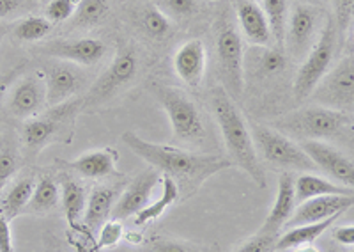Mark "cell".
Masks as SVG:
<instances>
[{
  "instance_id": "obj_1",
  "label": "cell",
  "mask_w": 354,
  "mask_h": 252,
  "mask_svg": "<svg viewBox=\"0 0 354 252\" xmlns=\"http://www.w3.org/2000/svg\"><path fill=\"white\" fill-rule=\"evenodd\" d=\"M122 143L158 172L169 176L179 188V197L186 199L205 179L232 167V162L220 155H198L169 144L144 141L133 132L122 134Z\"/></svg>"
},
{
  "instance_id": "obj_2",
  "label": "cell",
  "mask_w": 354,
  "mask_h": 252,
  "mask_svg": "<svg viewBox=\"0 0 354 252\" xmlns=\"http://www.w3.org/2000/svg\"><path fill=\"white\" fill-rule=\"evenodd\" d=\"M211 110H213L218 126H220L221 137H223L232 165L241 167L243 171L254 179L259 188L268 187L264 169H262L261 160H259L257 151H255L248 123L243 118L241 110L238 109L236 102L225 93L223 87H216L211 93Z\"/></svg>"
},
{
  "instance_id": "obj_3",
  "label": "cell",
  "mask_w": 354,
  "mask_h": 252,
  "mask_svg": "<svg viewBox=\"0 0 354 252\" xmlns=\"http://www.w3.org/2000/svg\"><path fill=\"white\" fill-rule=\"evenodd\" d=\"M274 125L301 141H326L342 135L347 128H351L353 121L347 112L314 105L290 112L286 118L278 119Z\"/></svg>"
},
{
  "instance_id": "obj_4",
  "label": "cell",
  "mask_w": 354,
  "mask_h": 252,
  "mask_svg": "<svg viewBox=\"0 0 354 252\" xmlns=\"http://www.w3.org/2000/svg\"><path fill=\"white\" fill-rule=\"evenodd\" d=\"M153 93L169 116L170 126L177 138L192 143V141H201L204 137L205 130L201 112L185 91L154 82Z\"/></svg>"
},
{
  "instance_id": "obj_5",
  "label": "cell",
  "mask_w": 354,
  "mask_h": 252,
  "mask_svg": "<svg viewBox=\"0 0 354 252\" xmlns=\"http://www.w3.org/2000/svg\"><path fill=\"white\" fill-rule=\"evenodd\" d=\"M252 138H254L257 155H261L266 162L282 167V169H290V171H317V167L306 156L301 146L294 143L292 138L287 137V135L280 134L278 130H273V128H268V126L262 125H255Z\"/></svg>"
},
{
  "instance_id": "obj_6",
  "label": "cell",
  "mask_w": 354,
  "mask_h": 252,
  "mask_svg": "<svg viewBox=\"0 0 354 252\" xmlns=\"http://www.w3.org/2000/svg\"><path fill=\"white\" fill-rule=\"evenodd\" d=\"M335 43H337V29H335L333 17H328L321 37L314 45V48L310 50L308 57L298 69V75L294 80V96L298 102L314 93L319 82L330 71L335 55Z\"/></svg>"
},
{
  "instance_id": "obj_7",
  "label": "cell",
  "mask_w": 354,
  "mask_h": 252,
  "mask_svg": "<svg viewBox=\"0 0 354 252\" xmlns=\"http://www.w3.org/2000/svg\"><path fill=\"white\" fill-rule=\"evenodd\" d=\"M218 75L230 98L241 96L245 89V50L239 33L232 25H223L216 37Z\"/></svg>"
},
{
  "instance_id": "obj_8",
  "label": "cell",
  "mask_w": 354,
  "mask_h": 252,
  "mask_svg": "<svg viewBox=\"0 0 354 252\" xmlns=\"http://www.w3.org/2000/svg\"><path fill=\"white\" fill-rule=\"evenodd\" d=\"M319 105L330 107L340 112L353 110L354 98V59L347 55L330 69L314 89ZM312 93V94H314Z\"/></svg>"
},
{
  "instance_id": "obj_9",
  "label": "cell",
  "mask_w": 354,
  "mask_h": 252,
  "mask_svg": "<svg viewBox=\"0 0 354 252\" xmlns=\"http://www.w3.org/2000/svg\"><path fill=\"white\" fill-rule=\"evenodd\" d=\"M138 71V55L131 46H124L117 52L112 64L109 66L105 73L97 78L94 87L88 93V102L100 103L109 100L110 96L126 87L133 78L137 77Z\"/></svg>"
},
{
  "instance_id": "obj_10",
  "label": "cell",
  "mask_w": 354,
  "mask_h": 252,
  "mask_svg": "<svg viewBox=\"0 0 354 252\" xmlns=\"http://www.w3.org/2000/svg\"><path fill=\"white\" fill-rule=\"evenodd\" d=\"M299 146L317 169L344 187H354V163L342 151L324 141H303Z\"/></svg>"
},
{
  "instance_id": "obj_11",
  "label": "cell",
  "mask_w": 354,
  "mask_h": 252,
  "mask_svg": "<svg viewBox=\"0 0 354 252\" xmlns=\"http://www.w3.org/2000/svg\"><path fill=\"white\" fill-rule=\"evenodd\" d=\"M354 204V195H322V197H312L298 208H294V213L287 224L286 229L296 228V226H305V224H314L326 220L333 215H342L346 210H349Z\"/></svg>"
},
{
  "instance_id": "obj_12",
  "label": "cell",
  "mask_w": 354,
  "mask_h": 252,
  "mask_svg": "<svg viewBox=\"0 0 354 252\" xmlns=\"http://www.w3.org/2000/svg\"><path fill=\"white\" fill-rule=\"evenodd\" d=\"M160 178L161 176L156 169H149V171L138 174L122 192L121 199L117 201V204H113L112 215L115 219H128V217H135L138 212H142L149 203L153 188L156 187Z\"/></svg>"
},
{
  "instance_id": "obj_13",
  "label": "cell",
  "mask_w": 354,
  "mask_h": 252,
  "mask_svg": "<svg viewBox=\"0 0 354 252\" xmlns=\"http://www.w3.org/2000/svg\"><path fill=\"white\" fill-rule=\"evenodd\" d=\"M207 52L201 39H188L174 55V71L186 86L198 87L204 80Z\"/></svg>"
},
{
  "instance_id": "obj_14",
  "label": "cell",
  "mask_w": 354,
  "mask_h": 252,
  "mask_svg": "<svg viewBox=\"0 0 354 252\" xmlns=\"http://www.w3.org/2000/svg\"><path fill=\"white\" fill-rule=\"evenodd\" d=\"M106 48L96 37H82L73 41H55L48 46V53L61 61L80 66H94L105 55Z\"/></svg>"
},
{
  "instance_id": "obj_15",
  "label": "cell",
  "mask_w": 354,
  "mask_h": 252,
  "mask_svg": "<svg viewBox=\"0 0 354 252\" xmlns=\"http://www.w3.org/2000/svg\"><path fill=\"white\" fill-rule=\"evenodd\" d=\"M46 102V84L39 77H25L12 89L9 109L17 118H30L37 114Z\"/></svg>"
},
{
  "instance_id": "obj_16",
  "label": "cell",
  "mask_w": 354,
  "mask_h": 252,
  "mask_svg": "<svg viewBox=\"0 0 354 252\" xmlns=\"http://www.w3.org/2000/svg\"><path fill=\"white\" fill-rule=\"evenodd\" d=\"M296 208V195H294V178L290 172H282L278 178L277 199H274L271 212L268 213L262 226L261 233H270V235H278V231L287 224L290 215Z\"/></svg>"
},
{
  "instance_id": "obj_17",
  "label": "cell",
  "mask_w": 354,
  "mask_h": 252,
  "mask_svg": "<svg viewBox=\"0 0 354 252\" xmlns=\"http://www.w3.org/2000/svg\"><path fill=\"white\" fill-rule=\"evenodd\" d=\"M236 15H238L239 27L250 43L259 46L270 45L273 36H271L270 24L261 6L255 4L254 0H238Z\"/></svg>"
},
{
  "instance_id": "obj_18",
  "label": "cell",
  "mask_w": 354,
  "mask_h": 252,
  "mask_svg": "<svg viewBox=\"0 0 354 252\" xmlns=\"http://www.w3.org/2000/svg\"><path fill=\"white\" fill-rule=\"evenodd\" d=\"M44 84H46V103L50 107H57L68 102L75 94L80 84V75L66 62H59L50 68Z\"/></svg>"
},
{
  "instance_id": "obj_19",
  "label": "cell",
  "mask_w": 354,
  "mask_h": 252,
  "mask_svg": "<svg viewBox=\"0 0 354 252\" xmlns=\"http://www.w3.org/2000/svg\"><path fill=\"white\" fill-rule=\"evenodd\" d=\"M115 151L106 147V150H96L84 153V155L78 156L77 160H71V162H68L66 165H68L71 171L84 176V178L100 179L106 178V176L115 172Z\"/></svg>"
},
{
  "instance_id": "obj_20",
  "label": "cell",
  "mask_w": 354,
  "mask_h": 252,
  "mask_svg": "<svg viewBox=\"0 0 354 252\" xmlns=\"http://www.w3.org/2000/svg\"><path fill=\"white\" fill-rule=\"evenodd\" d=\"M294 195L296 203H303L312 197H322V195H354L353 188L344 187L340 183H333L331 179L321 178L314 172H303L294 181Z\"/></svg>"
},
{
  "instance_id": "obj_21",
  "label": "cell",
  "mask_w": 354,
  "mask_h": 252,
  "mask_svg": "<svg viewBox=\"0 0 354 252\" xmlns=\"http://www.w3.org/2000/svg\"><path fill=\"white\" fill-rule=\"evenodd\" d=\"M34 187H36V179L30 176L17 179L9 187L6 185L4 190L0 192V212L4 213L6 219L12 220L24 213L25 206L30 201Z\"/></svg>"
},
{
  "instance_id": "obj_22",
  "label": "cell",
  "mask_w": 354,
  "mask_h": 252,
  "mask_svg": "<svg viewBox=\"0 0 354 252\" xmlns=\"http://www.w3.org/2000/svg\"><path fill=\"white\" fill-rule=\"evenodd\" d=\"M117 192L110 187H96L88 195L84 212L85 228L96 231L112 215V208L115 203Z\"/></svg>"
},
{
  "instance_id": "obj_23",
  "label": "cell",
  "mask_w": 354,
  "mask_h": 252,
  "mask_svg": "<svg viewBox=\"0 0 354 252\" xmlns=\"http://www.w3.org/2000/svg\"><path fill=\"white\" fill-rule=\"evenodd\" d=\"M338 217L340 215H333L326 220H321V222L305 224V226L287 229L286 235H282L274 242V251H287V249L299 247V245L314 244L315 240H319V236L324 235L337 222Z\"/></svg>"
},
{
  "instance_id": "obj_24",
  "label": "cell",
  "mask_w": 354,
  "mask_h": 252,
  "mask_svg": "<svg viewBox=\"0 0 354 252\" xmlns=\"http://www.w3.org/2000/svg\"><path fill=\"white\" fill-rule=\"evenodd\" d=\"M315 24H317V15L310 6L299 4L294 8L289 24V43L294 52H301L308 45L315 30Z\"/></svg>"
},
{
  "instance_id": "obj_25",
  "label": "cell",
  "mask_w": 354,
  "mask_h": 252,
  "mask_svg": "<svg viewBox=\"0 0 354 252\" xmlns=\"http://www.w3.org/2000/svg\"><path fill=\"white\" fill-rule=\"evenodd\" d=\"M61 201V190L59 185L53 181L50 176H43L34 187L30 201L25 206V215H43V213L52 212L53 208Z\"/></svg>"
},
{
  "instance_id": "obj_26",
  "label": "cell",
  "mask_w": 354,
  "mask_h": 252,
  "mask_svg": "<svg viewBox=\"0 0 354 252\" xmlns=\"http://www.w3.org/2000/svg\"><path fill=\"white\" fill-rule=\"evenodd\" d=\"M161 179H163V192H161V197L156 203L145 206L142 212H138L137 215H135V224H137V226H145V224L160 219V217L167 212V208H170L172 204H176L177 201H179V188H177L176 181L165 174H163Z\"/></svg>"
},
{
  "instance_id": "obj_27",
  "label": "cell",
  "mask_w": 354,
  "mask_h": 252,
  "mask_svg": "<svg viewBox=\"0 0 354 252\" xmlns=\"http://www.w3.org/2000/svg\"><path fill=\"white\" fill-rule=\"evenodd\" d=\"M62 204H64V217L66 222L71 228H77L78 220L82 219L85 212V204H87V195H85V188L80 183H77L75 179H64V187H62Z\"/></svg>"
},
{
  "instance_id": "obj_28",
  "label": "cell",
  "mask_w": 354,
  "mask_h": 252,
  "mask_svg": "<svg viewBox=\"0 0 354 252\" xmlns=\"http://www.w3.org/2000/svg\"><path fill=\"white\" fill-rule=\"evenodd\" d=\"M264 2V15L270 24L271 36L277 41L278 46L283 45L287 27V12H289V2L287 0H262Z\"/></svg>"
},
{
  "instance_id": "obj_29",
  "label": "cell",
  "mask_w": 354,
  "mask_h": 252,
  "mask_svg": "<svg viewBox=\"0 0 354 252\" xmlns=\"http://www.w3.org/2000/svg\"><path fill=\"white\" fill-rule=\"evenodd\" d=\"M53 29V24L44 17H27L18 21L15 27V36L25 43L44 39Z\"/></svg>"
},
{
  "instance_id": "obj_30",
  "label": "cell",
  "mask_w": 354,
  "mask_h": 252,
  "mask_svg": "<svg viewBox=\"0 0 354 252\" xmlns=\"http://www.w3.org/2000/svg\"><path fill=\"white\" fill-rule=\"evenodd\" d=\"M109 15V4L106 0H80L78 4L77 12V24L80 25H97L100 21H103Z\"/></svg>"
},
{
  "instance_id": "obj_31",
  "label": "cell",
  "mask_w": 354,
  "mask_h": 252,
  "mask_svg": "<svg viewBox=\"0 0 354 252\" xmlns=\"http://www.w3.org/2000/svg\"><path fill=\"white\" fill-rule=\"evenodd\" d=\"M142 27L153 37H163L170 33V20L158 6H149L142 12Z\"/></svg>"
},
{
  "instance_id": "obj_32",
  "label": "cell",
  "mask_w": 354,
  "mask_h": 252,
  "mask_svg": "<svg viewBox=\"0 0 354 252\" xmlns=\"http://www.w3.org/2000/svg\"><path fill=\"white\" fill-rule=\"evenodd\" d=\"M80 0H50V4L46 6V17L52 24H62V21L69 20L75 17Z\"/></svg>"
},
{
  "instance_id": "obj_33",
  "label": "cell",
  "mask_w": 354,
  "mask_h": 252,
  "mask_svg": "<svg viewBox=\"0 0 354 252\" xmlns=\"http://www.w3.org/2000/svg\"><path fill=\"white\" fill-rule=\"evenodd\" d=\"M259 64L264 75H278L286 69L287 57L280 48H268L262 52Z\"/></svg>"
},
{
  "instance_id": "obj_34",
  "label": "cell",
  "mask_w": 354,
  "mask_h": 252,
  "mask_svg": "<svg viewBox=\"0 0 354 252\" xmlns=\"http://www.w3.org/2000/svg\"><path fill=\"white\" fill-rule=\"evenodd\" d=\"M124 228L119 220H106L100 229V240H97V247L100 249H112L115 247L122 238Z\"/></svg>"
},
{
  "instance_id": "obj_35",
  "label": "cell",
  "mask_w": 354,
  "mask_h": 252,
  "mask_svg": "<svg viewBox=\"0 0 354 252\" xmlns=\"http://www.w3.org/2000/svg\"><path fill=\"white\" fill-rule=\"evenodd\" d=\"M278 235H270V233H261L252 236L238 252H273L274 242H277Z\"/></svg>"
},
{
  "instance_id": "obj_36",
  "label": "cell",
  "mask_w": 354,
  "mask_h": 252,
  "mask_svg": "<svg viewBox=\"0 0 354 252\" xmlns=\"http://www.w3.org/2000/svg\"><path fill=\"white\" fill-rule=\"evenodd\" d=\"M160 9L174 17H189L197 9V0H160Z\"/></svg>"
},
{
  "instance_id": "obj_37",
  "label": "cell",
  "mask_w": 354,
  "mask_h": 252,
  "mask_svg": "<svg viewBox=\"0 0 354 252\" xmlns=\"http://www.w3.org/2000/svg\"><path fill=\"white\" fill-rule=\"evenodd\" d=\"M17 169H18L17 155L8 150L0 151V192L4 190V187L8 185L11 176L17 172Z\"/></svg>"
},
{
  "instance_id": "obj_38",
  "label": "cell",
  "mask_w": 354,
  "mask_h": 252,
  "mask_svg": "<svg viewBox=\"0 0 354 252\" xmlns=\"http://www.w3.org/2000/svg\"><path fill=\"white\" fill-rule=\"evenodd\" d=\"M335 6V20L342 30H346L353 21L354 0H333Z\"/></svg>"
},
{
  "instance_id": "obj_39",
  "label": "cell",
  "mask_w": 354,
  "mask_h": 252,
  "mask_svg": "<svg viewBox=\"0 0 354 252\" xmlns=\"http://www.w3.org/2000/svg\"><path fill=\"white\" fill-rule=\"evenodd\" d=\"M0 252H15L11 226H9V220L6 219L2 212H0Z\"/></svg>"
},
{
  "instance_id": "obj_40",
  "label": "cell",
  "mask_w": 354,
  "mask_h": 252,
  "mask_svg": "<svg viewBox=\"0 0 354 252\" xmlns=\"http://www.w3.org/2000/svg\"><path fill=\"white\" fill-rule=\"evenodd\" d=\"M151 252H195L188 247V245L181 244V242L167 240V238H158L151 247Z\"/></svg>"
},
{
  "instance_id": "obj_41",
  "label": "cell",
  "mask_w": 354,
  "mask_h": 252,
  "mask_svg": "<svg viewBox=\"0 0 354 252\" xmlns=\"http://www.w3.org/2000/svg\"><path fill=\"white\" fill-rule=\"evenodd\" d=\"M335 242L346 247H353L354 245V228L353 226H344V228H337L333 233Z\"/></svg>"
},
{
  "instance_id": "obj_42",
  "label": "cell",
  "mask_w": 354,
  "mask_h": 252,
  "mask_svg": "<svg viewBox=\"0 0 354 252\" xmlns=\"http://www.w3.org/2000/svg\"><path fill=\"white\" fill-rule=\"evenodd\" d=\"M20 69H24V66L18 64V66H15V68H12L9 73H6L0 77V103H2V100L6 98V93H8L9 86H11L12 82H15V78L18 77V73H20Z\"/></svg>"
},
{
  "instance_id": "obj_43",
  "label": "cell",
  "mask_w": 354,
  "mask_h": 252,
  "mask_svg": "<svg viewBox=\"0 0 354 252\" xmlns=\"http://www.w3.org/2000/svg\"><path fill=\"white\" fill-rule=\"evenodd\" d=\"M25 0H0V18H6L24 8Z\"/></svg>"
},
{
  "instance_id": "obj_44",
  "label": "cell",
  "mask_w": 354,
  "mask_h": 252,
  "mask_svg": "<svg viewBox=\"0 0 354 252\" xmlns=\"http://www.w3.org/2000/svg\"><path fill=\"white\" fill-rule=\"evenodd\" d=\"M126 240H128L129 244L140 245V244H142V235H140V233L129 231V233H126Z\"/></svg>"
},
{
  "instance_id": "obj_45",
  "label": "cell",
  "mask_w": 354,
  "mask_h": 252,
  "mask_svg": "<svg viewBox=\"0 0 354 252\" xmlns=\"http://www.w3.org/2000/svg\"><path fill=\"white\" fill-rule=\"evenodd\" d=\"M294 252H321L317 247H314L312 244L308 245H299V247H294Z\"/></svg>"
},
{
  "instance_id": "obj_46",
  "label": "cell",
  "mask_w": 354,
  "mask_h": 252,
  "mask_svg": "<svg viewBox=\"0 0 354 252\" xmlns=\"http://www.w3.org/2000/svg\"><path fill=\"white\" fill-rule=\"evenodd\" d=\"M2 39H4V29H0V43H2Z\"/></svg>"
},
{
  "instance_id": "obj_47",
  "label": "cell",
  "mask_w": 354,
  "mask_h": 252,
  "mask_svg": "<svg viewBox=\"0 0 354 252\" xmlns=\"http://www.w3.org/2000/svg\"><path fill=\"white\" fill-rule=\"evenodd\" d=\"M254 2H255V0H254Z\"/></svg>"
}]
</instances>
